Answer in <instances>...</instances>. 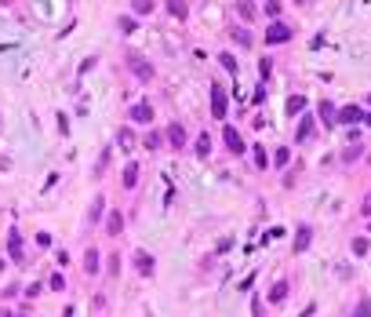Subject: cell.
Returning <instances> with one entry per match:
<instances>
[{"instance_id": "6da1fadb", "label": "cell", "mask_w": 371, "mask_h": 317, "mask_svg": "<svg viewBox=\"0 0 371 317\" xmlns=\"http://www.w3.org/2000/svg\"><path fill=\"white\" fill-rule=\"evenodd\" d=\"M128 69H131V73L139 77V81H142V84H149V81H153V77H157V69H153V62H149L146 55H139V51H131V55H128Z\"/></svg>"}, {"instance_id": "7a4b0ae2", "label": "cell", "mask_w": 371, "mask_h": 317, "mask_svg": "<svg viewBox=\"0 0 371 317\" xmlns=\"http://www.w3.org/2000/svg\"><path fill=\"white\" fill-rule=\"evenodd\" d=\"M226 102H229L226 88H222V84H211V113L219 117V121H226Z\"/></svg>"}, {"instance_id": "3957f363", "label": "cell", "mask_w": 371, "mask_h": 317, "mask_svg": "<svg viewBox=\"0 0 371 317\" xmlns=\"http://www.w3.org/2000/svg\"><path fill=\"white\" fill-rule=\"evenodd\" d=\"M291 36H295L291 26H284V22H273V26L266 29V41H269V44H287Z\"/></svg>"}, {"instance_id": "277c9868", "label": "cell", "mask_w": 371, "mask_h": 317, "mask_svg": "<svg viewBox=\"0 0 371 317\" xmlns=\"http://www.w3.org/2000/svg\"><path fill=\"white\" fill-rule=\"evenodd\" d=\"M131 259H135V270H139L142 277H153V270H157V263H153V255H149L146 248H139V252H135Z\"/></svg>"}, {"instance_id": "5b68a950", "label": "cell", "mask_w": 371, "mask_h": 317, "mask_svg": "<svg viewBox=\"0 0 371 317\" xmlns=\"http://www.w3.org/2000/svg\"><path fill=\"white\" fill-rule=\"evenodd\" d=\"M222 139H226V150H229V153H237V157L244 153V139H240V132H237L233 124H226V132H222Z\"/></svg>"}, {"instance_id": "8992f818", "label": "cell", "mask_w": 371, "mask_h": 317, "mask_svg": "<svg viewBox=\"0 0 371 317\" xmlns=\"http://www.w3.org/2000/svg\"><path fill=\"white\" fill-rule=\"evenodd\" d=\"M128 117H131L135 124H153V106H149V102H135Z\"/></svg>"}, {"instance_id": "52a82bcc", "label": "cell", "mask_w": 371, "mask_h": 317, "mask_svg": "<svg viewBox=\"0 0 371 317\" xmlns=\"http://www.w3.org/2000/svg\"><path fill=\"white\" fill-rule=\"evenodd\" d=\"M339 124H364V109L360 106H342L339 109Z\"/></svg>"}, {"instance_id": "ba28073f", "label": "cell", "mask_w": 371, "mask_h": 317, "mask_svg": "<svg viewBox=\"0 0 371 317\" xmlns=\"http://www.w3.org/2000/svg\"><path fill=\"white\" fill-rule=\"evenodd\" d=\"M168 146L171 150H186V128L182 124H168Z\"/></svg>"}, {"instance_id": "9c48e42d", "label": "cell", "mask_w": 371, "mask_h": 317, "mask_svg": "<svg viewBox=\"0 0 371 317\" xmlns=\"http://www.w3.org/2000/svg\"><path fill=\"white\" fill-rule=\"evenodd\" d=\"M309 241H313V230H309V226H299V233H295V245H291V252H295V255H302V252L309 248Z\"/></svg>"}, {"instance_id": "30bf717a", "label": "cell", "mask_w": 371, "mask_h": 317, "mask_svg": "<svg viewBox=\"0 0 371 317\" xmlns=\"http://www.w3.org/2000/svg\"><path fill=\"white\" fill-rule=\"evenodd\" d=\"M8 252H11L15 263H26V255H22V233H18V230L8 233Z\"/></svg>"}, {"instance_id": "8fae6325", "label": "cell", "mask_w": 371, "mask_h": 317, "mask_svg": "<svg viewBox=\"0 0 371 317\" xmlns=\"http://www.w3.org/2000/svg\"><path fill=\"white\" fill-rule=\"evenodd\" d=\"M99 270H102V255H99V248H88V255H84V273L95 277Z\"/></svg>"}, {"instance_id": "7c38bea8", "label": "cell", "mask_w": 371, "mask_h": 317, "mask_svg": "<svg viewBox=\"0 0 371 317\" xmlns=\"http://www.w3.org/2000/svg\"><path fill=\"white\" fill-rule=\"evenodd\" d=\"M106 233H113V237L124 233V212H109L106 215Z\"/></svg>"}, {"instance_id": "4fadbf2b", "label": "cell", "mask_w": 371, "mask_h": 317, "mask_svg": "<svg viewBox=\"0 0 371 317\" xmlns=\"http://www.w3.org/2000/svg\"><path fill=\"white\" fill-rule=\"evenodd\" d=\"M317 109H320V121H324V124H339V109L327 102V99H320V106H317Z\"/></svg>"}, {"instance_id": "5bb4252c", "label": "cell", "mask_w": 371, "mask_h": 317, "mask_svg": "<svg viewBox=\"0 0 371 317\" xmlns=\"http://www.w3.org/2000/svg\"><path fill=\"white\" fill-rule=\"evenodd\" d=\"M287 288H291V285H287V281H277V285L269 288V306H280V303L287 299Z\"/></svg>"}, {"instance_id": "9a60e30c", "label": "cell", "mask_w": 371, "mask_h": 317, "mask_svg": "<svg viewBox=\"0 0 371 317\" xmlns=\"http://www.w3.org/2000/svg\"><path fill=\"white\" fill-rule=\"evenodd\" d=\"M120 182H124V190H135V186H139V164H135V161H131L128 168H124Z\"/></svg>"}, {"instance_id": "2e32d148", "label": "cell", "mask_w": 371, "mask_h": 317, "mask_svg": "<svg viewBox=\"0 0 371 317\" xmlns=\"http://www.w3.org/2000/svg\"><path fill=\"white\" fill-rule=\"evenodd\" d=\"M309 135H313V117L306 113L302 121H299V128H295V142H302V139H309Z\"/></svg>"}, {"instance_id": "e0dca14e", "label": "cell", "mask_w": 371, "mask_h": 317, "mask_svg": "<svg viewBox=\"0 0 371 317\" xmlns=\"http://www.w3.org/2000/svg\"><path fill=\"white\" fill-rule=\"evenodd\" d=\"M102 215H106V197H95V204H91V212H88V226H95Z\"/></svg>"}, {"instance_id": "ac0fdd59", "label": "cell", "mask_w": 371, "mask_h": 317, "mask_svg": "<svg viewBox=\"0 0 371 317\" xmlns=\"http://www.w3.org/2000/svg\"><path fill=\"white\" fill-rule=\"evenodd\" d=\"M168 11H171L175 18H182V22H186V15H189V4H186V0H168Z\"/></svg>"}, {"instance_id": "d6986e66", "label": "cell", "mask_w": 371, "mask_h": 317, "mask_svg": "<svg viewBox=\"0 0 371 317\" xmlns=\"http://www.w3.org/2000/svg\"><path fill=\"white\" fill-rule=\"evenodd\" d=\"M193 150H197V157H208V153H211V135H208V132L197 135V146H193Z\"/></svg>"}, {"instance_id": "ffe728a7", "label": "cell", "mask_w": 371, "mask_h": 317, "mask_svg": "<svg viewBox=\"0 0 371 317\" xmlns=\"http://www.w3.org/2000/svg\"><path fill=\"white\" fill-rule=\"evenodd\" d=\"M142 146H146V150H153V153H157V150H160V146H164V135H160V132H149V135H146V139H142Z\"/></svg>"}, {"instance_id": "44dd1931", "label": "cell", "mask_w": 371, "mask_h": 317, "mask_svg": "<svg viewBox=\"0 0 371 317\" xmlns=\"http://www.w3.org/2000/svg\"><path fill=\"white\" fill-rule=\"evenodd\" d=\"M116 142H120L124 150H131V146H135V132H131V128H120V132H116Z\"/></svg>"}, {"instance_id": "7402d4cb", "label": "cell", "mask_w": 371, "mask_h": 317, "mask_svg": "<svg viewBox=\"0 0 371 317\" xmlns=\"http://www.w3.org/2000/svg\"><path fill=\"white\" fill-rule=\"evenodd\" d=\"M131 8H135V15H149L157 8V0H131Z\"/></svg>"}, {"instance_id": "603a6c76", "label": "cell", "mask_w": 371, "mask_h": 317, "mask_svg": "<svg viewBox=\"0 0 371 317\" xmlns=\"http://www.w3.org/2000/svg\"><path fill=\"white\" fill-rule=\"evenodd\" d=\"M299 109H306V99H302V95H287V113L295 117Z\"/></svg>"}, {"instance_id": "cb8c5ba5", "label": "cell", "mask_w": 371, "mask_h": 317, "mask_svg": "<svg viewBox=\"0 0 371 317\" xmlns=\"http://www.w3.org/2000/svg\"><path fill=\"white\" fill-rule=\"evenodd\" d=\"M349 248H353V255H367V237H353V241H349Z\"/></svg>"}, {"instance_id": "d4e9b609", "label": "cell", "mask_w": 371, "mask_h": 317, "mask_svg": "<svg viewBox=\"0 0 371 317\" xmlns=\"http://www.w3.org/2000/svg\"><path fill=\"white\" fill-rule=\"evenodd\" d=\"M287 161H291V150H287V146H280V150L273 153V164H277V168H284Z\"/></svg>"}, {"instance_id": "484cf974", "label": "cell", "mask_w": 371, "mask_h": 317, "mask_svg": "<svg viewBox=\"0 0 371 317\" xmlns=\"http://www.w3.org/2000/svg\"><path fill=\"white\" fill-rule=\"evenodd\" d=\"M353 317H371V299H367V295L353 306Z\"/></svg>"}, {"instance_id": "4316f807", "label": "cell", "mask_w": 371, "mask_h": 317, "mask_svg": "<svg viewBox=\"0 0 371 317\" xmlns=\"http://www.w3.org/2000/svg\"><path fill=\"white\" fill-rule=\"evenodd\" d=\"M116 26H120V33H135V29H139V22H135V18H128V15H120V18H116Z\"/></svg>"}, {"instance_id": "83f0119b", "label": "cell", "mask_w": 371, "mask_h": 317, "mask_svg": "<svg viewBox=\"0 0 371 317\" xmlns=\"http://www.w3.org/2000/svg\"><path fill=\"white\" fill-rule=\"evenodd\" d=\"M251 153H255V164H259V172H266V168H269V157H266V150H262V146H255Z\"/></svg>"}, {"instance_id": "f1b7e54d", "label": "cell", "mask_w": 371, "mask_h": 317, "mask_svg": "<svg viewBox=\"0 0 371 317\" xmlns=\"http://www.w3.org/2000/svg\"><path fill=\"white\" fill-rule=\"evenodd\" d=\"M48 285H51V292H66V277H62V273H51Z\"/></svg>"}, {"instance_id": "f546056e", "label": "cell", "mask_w": 371, "mask_h": 317, "mask_svg": "<svg viewBox=\"0 0 371 317\" xmlns=\"http://www.w3.org/2000/svg\"><path fill=\"white\" fill-rule=\"evenodd\" d=\"M357 157H360V142H349V146H346V153H342V161L349 164V161H357Z\"/></svg>"}, {"instance_id": "4dcf8cb0", "label": "cell", "mask_w": 371, "mask_h": 317, "mask_svg": "<svg viewBox=\"0 0 371 317\" xmlns=\"http://www.w3.org/2000/svg\"><path fill=\"white\" fill-rule=\"evenodd\" d=\"M233 41L244 44V48H251V33H247V29H233Z\"/></svg>"}, {"instance_id": "1f68e13d", "label": "cell", "mask_w": 371, "mask_h": 317, "mask_svg": "<svg viewBox=\"0 0 371 317\" xmlns=\"http://www.w3.org/2000/svg\"><path fill=\"white\" fill-rule=\"evenodd\" d=\"M237 11H240L244 18H255V8H251V0H237Z\"/></svg>"}, {"instance_id": "d6a6232c", "label": "cell", "mask_w": 371, "mask_h": 317, "mask_svg": "<svg viewBox=\"0 0 371 317\" xmlns=\"http://www.w3.org/2000/svg\"><path fill=\"white\" fill-rule=\"evenodd\" d=\"M36 248H51V233H36Z\"/></svg>"}, {"instance_id": "836d02e7", "label": "cell", "mask_w": 371, "mask_h": 317, "mask_svg": "<svg viewBox=\"0 0 371 317\" xmlns=\"http://www.w3.org/2000/svg\"><path fill=\"white\" fill-rule=\"evenodd\" d=\"M106 270H109V273H120V255H109V263H106Z\"/></svg>"}, {"instance_id": "e575fe53", "label": "cell", "mask_w": 371, "mask_h": 317, "mask_svg": "<svg viewBox=\"0 0 371 317\" xmlns=\"http://www.w3.org/2000/svg\"><path fill=\"white\" fill-rule=\"evenodd\" d=\"M266 15H280V0H266Z\"/></svg>"}, {"instance_id": "d590c367", "label": "cell", "mask_w": 371, "mask_h": 317, "mask_svg": "<svg viewBox=\"0 0 371 317\" xmlns=\"http://www.w3.org/2000/svg\"><path fill=\"white\" fill-rule=\"evenodd\" d=\"M222 66H226L229 73H237V59H233V55H222Z\"/></svg>"}, {"instance_id": "8d00e7d4", "label": "cell", "mask_w": 371, "mask_h": 317, "mask_svg": "<svg viewBox=\"0 0 371 317\" xmlns=\"http://www.w3.org/2000/svg\"><path fill=\"white\" fill-rule=\"evenodd\" d=\"M360 215H371V193H367L364 201H360Z\"/></svg>"}, {"instance_id": "74e56055", "label": "cell", "mask_w": 371, "mask_h": 317, "mask_svg": "<svg viewBox=\"0 0 371 317\" xmlns=\"http://www.w3.org/2000/svg\"><path fill=\"white\" fill-rule=\"evenodd\" d=\"M55 263H58V266H69V252H55Z\"/></svg>"}, {"instance_id": "f35d334b", "label": "cell", "mask_w": 371, "mask_h": 317, "mask_svg": "<svg viewBox=\"0 0 371 317\" xmlns=\"http://www.w3.org/2000/svg\"><path fill=\"white\" fill-rule=\"evenodd\" d=\"M364 124H367V128H371V113H364Z\"/></svg>"}, {"instance_id": "ab89813d", "label": "cell", "mask_w": 371, "mask_h": 317, "mask_svg": "<svg viewBox=\"0 0 371 317\" xmlns=\"http://www.w3.org/2000/svg\"><path fill=\"white\" fill-rule=\"evenodd\" d=\"M0 317H11V310H0Z\"/></svg>"}, {"instance_id": "60d3db41", "label": "cell", "mask_w": 371, "mask_h": 317, "mask_svg": "<svg viewBox=\"0 0 371 317\" xmlns=\"http://www.w3.org/2000/svg\"><path fill=\"white\" fill-rule=\"evenodd\" d=\"M367 233H371V222H367Z\"/></svg>"}, {"instance_id": "b9f144b4", "label": "cell", "mask_w": 371, "mask_h": 317, "mask_svg": "<svg viewBox=\"0 0 371 317\" xmlns=\"http://www.w3.org/2000/svg\"><path fill=\"white\" fill-rule=\"evenodd\" d=\"M367 106H371V95H367Z\"/></svg>"}, {"instance_id": "7bdbcfd3", "label": "cell", "mask_w": 371, "mask_h": 317, "mask_svg": "<svg viewBox=\"0 0 371 317\" xmlns=\"http://www.w3.org/2000/svg\"><path fill=\"white\" fill-rule=\"evenodd\" d=\"M367 161H371V153H367Z\"/></svg>"}, {"instance_id": "ee69618b", "label": "cell", "mask_w": 371, "mask_h": 317, "mask_svg": "<svg viewBox=\"0 0 371 317\" xmlns=\"http://www.w3.org/2000/svg\"><path fill=\"white\" fill-rule=\"evenodd\" d=\"M299 4H302V0H299Z\"/></svg>"}]
</instances>
